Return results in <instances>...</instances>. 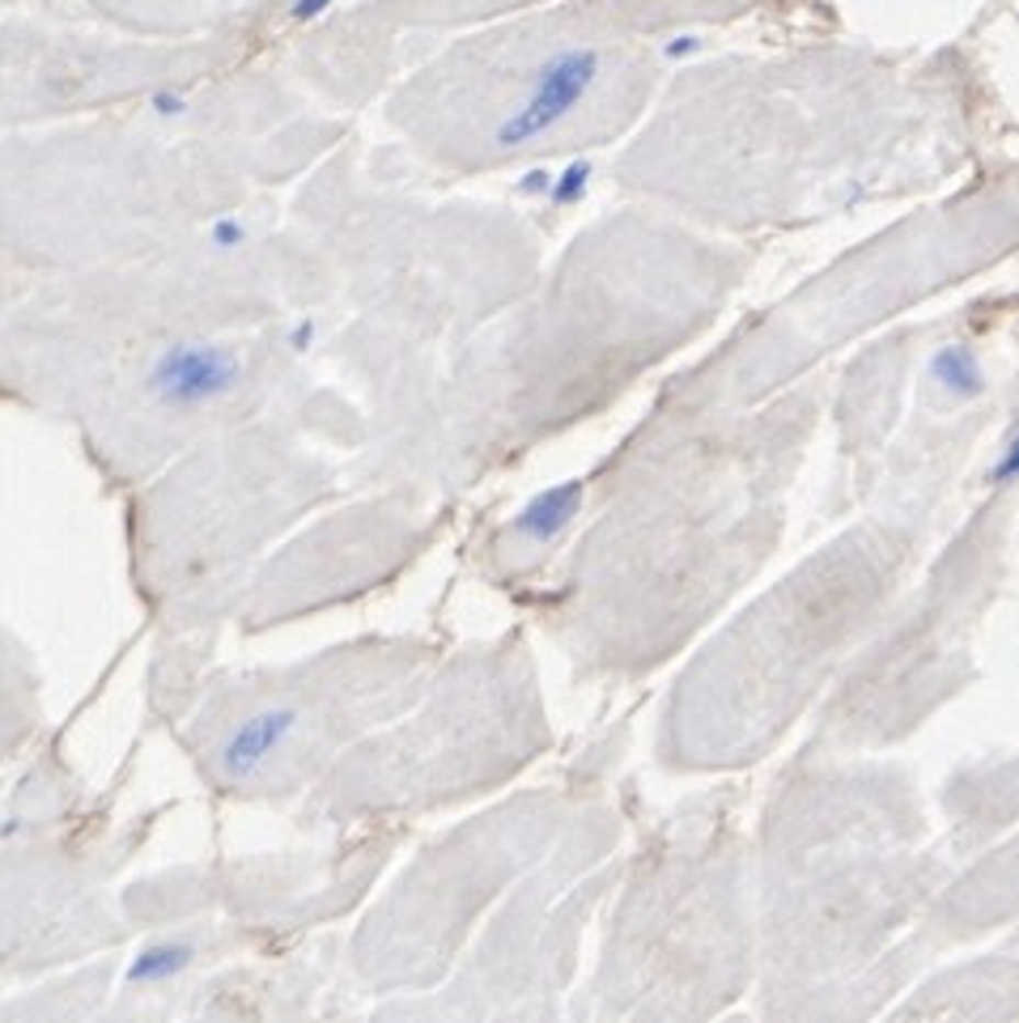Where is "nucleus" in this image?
<instances>
[{
    "instance_id": "obj_1",
    "label": "nucleus",
    "mask_w": 1019,
    "mask_h": 1023,
    "mask_svg": "<svg viewBox=\"0 0 1019 1023\" xmlns=\"http://www.w3.org/2000/svg\"><path fill=\"white\" fill-rule=\"evenodd\" d=\"M604 72V56L595 47H566L557 56H548L536 77H531V90L523 98V106L506 115L497 124V145L502 149H523L531 145L536 136H544L548 128H557L566 115H573L582 106V98L595 90Z\"/></svg>"
},
{
    "instance_id": "obj_2",
    "label": "nucleus",
    "mask_w": 1019,
    "mask_h": 1023,
    "mask_svg": "<svg viewBox=\"0 0 1019 1023\" xmlns=\"http://www.w3.org/2000/svg\"><path fill=\"white\" fill-rule=\"evenodd\" d=\"M243 383V361L229 345L175 340L145 374V391L166 408H204Z\"/></svg>"
},
{
    "instance_id": "obj_3",
    "label": "nucleus",
    "mask_w": 1019,
    "mask_h": 1023,
    "mask_svg": "<svg viewBox=\"0 0 1019 1023\" xmlns=\"http://www.w3.org/2000/svg\"><path fill=\"white\" fill-rule=\"evenodd\" d=\"M578 506H582V484L578 480H566V484H557V488H548V493H540V497H531L527 506H523V514L514 518V531L523 536V540H552V536H561L566 527H570V518L578 514Z\"/></svg>"
},
{
    "instance_id": "obj_4",
    "label": "nucleus",
    "mask_w": 1019,
    "mask_h": 1023,
    "mask_svg": "<svg viewBox=\"0 0 1019 1023\" xmlns=\"http://www.w3.org/2000/svg\"><path fill=\"white\" fill-rule=\"evenodd\" d=\"M930 379L939 383L943 395H952L960 404L977 400L986 391V374H982V361L968 345H943V349L930 357Z\"/></svg>"
},
{
    "instance_id": "obj_5",
    "label": "nucleus",
    "mask_w": 1019,
    "mask_h": 1023,
    "mask_svg": "<svg viewBox=\"0 0 1019 1023\" xmlns=\"http://www.w3.org/2000/svg\"><path fill=\"white\" fill-rule=\"evenodd\" d=\"M591 179H595V161H586V158L566 161V166L552 175L548 200H552L557 209H573L578 200H586V192H591Z\"/></svg>"
},
{
    "instance_id": "obj_6",
    "label": "nucleus",
    "mask_w": 1019,
    "mask_h": 1023,
    "mask_svg": "<svg viewBox=\"0 0 1019 1023\" xmlns=\"http://www.w3.org/2000/svg\"><path fill=\"white\" fill-rule=\"evenodd\" d=\"M701 47H705V34L697 31H675L663 38V60H671V65H680V60H693Z\"/></svg>"
},
{
    "instance_id": "obj_7",
    "label": "nucleus",
    "mask_w": 1019,
    "mask_h": 1023,
    "mask_svg": "<svg viewBox=\"0 0 1019 1023\" xmlns=\"http://www.w3.org/2000/svg\"><path fill=\"white\" fill-rule=\"evenodd\" d=\"M209 243H213L217 251H234V247L247 243V229H243L238 217H217V222L209 225Z\"/></svg>"
},
{
    "instance_id": "obj_8",
    "label": "nucleus",
    "mask_w": 1019,
    "mask_h": 1023,
    "mask_svg": "<svg viewBox=\"0 0 1019 1023\" xmlns=\"http://www.w3.org/2000/svg\"><path fill=\"white\" fill-rule=\"evenodd\" d=\"M149 106H154L158 120H179V115H188V98L175 94V90H154V94H149Z\"/></svg>"
},
{
    "instance_id": "obj_9",
    "label": "nucleus",
    "mask_w": 1019,
    "mask_h": 1023,
    "mask_svg": "<svg viewBox=\"0 0 1019 1023\" xmlns=\"http://www.w3.org/2000/svg\"><path fill=\"white\" fill-rule=\"evenodd\" d=\"M548 188H552V170H548V166H531V170H523V175H518V183H514V192L518 195H548Z\"/></svg>"
},
{
    "instance_id": "obj_10",
    "label": "nucleus",
    "mask_w": 1019,
    "mask_h": 1023,
    "mask_svg": "<svg viewBox=\"0 0 1019 1023\" xmlns=\"http://www.w3.org/2000/svg\"><path fill=\"white\" fill-rule=\"evenodd\" d=\"M1011 480H1016V447L1003 442L998 459H994V472H989V484H994V488H1007Z\"/></svg>"
},
{
    "instance_id": "obj_11",
    "label": "nucleus",
    "mask_w": 1019,
    "mask_h": 1023,
    "mask_svg": "<svg viewBox=\"0 0 1019 1023\" xmlns=\"http://www.w3.org/2000/svg\"><path fill=\"white\" fill-rule=\"evenodd\" d=\"M332 4H336V0H293V4H289V18H293L298 26H302V22H318Z\"/></svg>"
},
{
    "instance_id": "obj_12",
    "label": "nucleus",
    "mask_w": 1019,
    "mask_h": 1023,
    "mask_svg": "<svg viewBox=\"0 0 1019 1023\" xmlns=\"http://www.w3.org/2000/svg\"><path fill=\"white\" fill-rule=\"evenodd\" d=\"M289 345H293V352H306L315 345V327H311V323H298L293 336H289Z\"/></svg>"
}]
</instances>
